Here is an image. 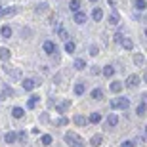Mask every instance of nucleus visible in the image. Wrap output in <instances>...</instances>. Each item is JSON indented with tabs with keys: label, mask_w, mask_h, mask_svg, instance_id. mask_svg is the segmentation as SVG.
<instances>
[{
	"label": "nucleus",
	"mask_w": 147,
	"mask_h": 147,
	"mask_svg": "<svg viewBox=\"0 0 147 147\" xmlns=\"http://www.w3.org/2000/svg\"><path fill=\"white\" fill-rule=\"evenodd\" d=\"M0 10H2V4H0Z\"/></svg>",
	"instance_id": "42"
},
{
	"label": "nucleus",
	"mask_w": 147,
	"mask_h": 147,
	"mask_svg": "<svg viewBox=\"0 0 147 147\" xmlns=\"http://www.w3.org/2000/svg\"><path fill=\"white\" fill-rule=\"evenodd\" d=\"M138 84H140V76L138 75H130L128 78H126V88H138Z\"/></svg>",
	"instance_id": "4"
},
{
	"label": "nucleus",
	"mask_w": 147,
	"mask_h": 147,
	"mask_svg": "<svg viewBox=\"0 0 147 147\" xmlns=\"http://www.w3.org/2000/svg\"><path fill=\"white\" fill-rule=\"evenodd\" d=\"M38 101H40V96H31L29 101H27V109H34Z\"/></svg>",
	"instance_id": "9"
},
{
	"label": "nucleus",
	"mask_w": 147,
	"mask_h": 147,
	"mask_svg": "<svg viewBox=\"0 0 147 147\" xmlns=\"http://www.w3.org/2000/svg\"><path fill=\"white\" fill-rule=\"evenodd\" d=\"M59 38L61 40H69V33H67L65 29H59Z\"/></svg>",
	"instance_id": "33"
},
{
	"label": "nucleus",
	"mask_w": 147,
	"mask_h": 147,
	"mask_svg": "<svg viewBox=\"0 0 147 147\" xmlns=\"http://www.w3.org/2000/svg\"><path fill=\"white\" fill-rule=\"evenodd\" d=\"M88 120H90L92 124H98V122H101V115L99 113H92L90 117H88Z\"/></svg>",
	"instance_id": "17"
},
{
	"label": "nucleus",
	"mask_w": 147,
	"mask_h": 147,
	"mask_svg": "<svg viewBox=\"0 0 147 147\" xmlns=\"http://www.w3.org/2000/svg\"><path fill=\"white\" fill-rule=\"evenodd\" d=\"M134 63H136L138 67H143V63H145V57H143V54H134Z\"/></svg>",
	"instance_id": "14"
},
{
	"label": "nucleus",
	"mask_w": 147,
	"mask_h": 147,
	"mask_svg": "<svg viewBox=\"0 0 147 147\" xmlns=\"http://www.w3.org/2000/svg\"><path fill=\"white\" fill-rule=\"evenodd\" d=\"M69 8H71V11H78L80 10V0H71L69 2Z\"/></svg>",
	"instance_id": "24"
},
{
	"label": "nucleus",
	"mask_w": 147,
	"mask_h": 147,
	"mask_svg": "<svg viewBox=\"0 0 147 147\" xmlns=\"http://www.w3.org/2000/svg\"><path fill=\"white\" fill-rule=\"evenodd\" d=\"M16 8H6V10H0V16L2 17H10V16H13V13H16Z\"/></svg>",
	"instance_id": "18"
},
{
	"label": "nucleus",
	"mask_w": 147,
	"mask_h": 147,
	"mask_svg": "<svg viewBox=\"0 0 147 147\" xmlns=\"http://www.w3.org/2000/svg\"><path fill=\"white\" fill-rule=\"evenodd\" d=\"M145 109H147V107H145V101H142V103L138 105L136 115H138V117H143V115H145Z\"/></svg>",
	"instance_id": "25"
},
{
	"label": "nucleus",
	"mask_w": 147,
	"mask_h": 147,
	"mask_svg": "<svg viewBox=\"0 0 147 147\" xmlns=\"http://www.w3.org/2000/svg\"><path fill=\"white\" fill-rule=\"evenodd\" d=\"M0 59H2V61L10 59V50H8V48H4V46L0 48Z\"/></svg>",
	"instance_id": "20"
},
{
	"label": "nucleus",
	"mask_w": 147,
	"mask_h": 147,
	"mask_svg": "<svg viewBox=\"0 0 147 147\" xmlns=\"http://www.w3.org/2000/svg\"><path fill=\"white\" fill-rule=\"evenodd\" d=\"M6 73H8V75H11V78H19V76H21V73L17 71V69H13V71H10V69H6Z\"/></svg>",
	"instance_id": "30"
},
{
	"label": "nucleus",
	"mask_w": 147,
	"mask_h": 147,
	"mask_svg": "<svg viewBox=\"0 0 147 147\" xmlns=\"http://www.w3.org/2000/svg\"><path fill=\"white\" fill-rule=\"evenodd\" d=\"M90 96H92V99H96V101H99V99H103V90H101V88H94Z\"/></svg>",
	"instance_id": "7"
},
{
	"label": "nucleus",
	"mask_w": 147,
	"mask_h": 147,
	"mask_svg": "<svg viewBox=\"0 0 147 147\" xmlns=\"http://www.w3.org/2000/svg\"><path fill=\"white\" fill-rule=\"evenodd\" d=\"M50 143H52V136H50V134H44L42 136V145H50Z\"/></svg>",
	"instance_id": "31"
},
{
	"label": "nucleus",
	"mask_w": 147,
	"mask_h": 147,
	"mask_svg": "<svg viewBox=\"0 0 147 147\" xmlns=\"http://www.w3.org/2000/svg\"><path fill=\"white\" fill-rule=\"evenodd\" d=\"M113 75H115V67L113 65H105L103 67V76L109 78V76H113Z\"/></svg>",
	"instance_id": "19"
},
{
	"label": "nucleus",
	"mask_w": 147,
	"mask_h": 147,
	"mask_svg": "<svg viewBox=\"0 0 147 147\" xmlns=\"http://www.w3.org/2000/svg\"><path fill=\"white\" fill-rule=\"evenodd\" d=\"M42 50H44V52H46L48 55H54L55 52H57V48H55V44H54V42H50V40H46V42H44Z\"/></svg>",
	"instance_id": "5"
},
{
	"label": "nucleus",
	"mask_w": 147,
	"mask_h": 147,
	"mask_svg": "<svg viewBox=\"0 0 147 147\" xmlns=\"http://www.w3.org/2000/svg\"><path fill=\"white\" fill-rule=\"evenodd\" d=\"M71 147H86V145H84V142H78V143H73Z\"/></svg>",
	"instance_id": "40"
},
{
	"label": "nucleus",
	"mask_w": 147,
	"mask_h": 147,
	"mask_svg": "<svg viewBox=\"0 0 147 147\" xmlns=\"http://www.w3.org/2000/svg\"><path fill=\"white\" fill-rule=\"evenodd\" d=\"M38 84H40V82H36L34 80V78H25V80H21V86H23V90H34V88L38 86Z\"/></svg>",
	"instance_id": "2"
},
{
	"label": "nucleus",
	"mask_w": 147,
	"mask_h": 147,
	"mask_svg": "<svg viewBox=\"0 0 147 147\" xmlns=\"http://www.w3.org/2000/svg\"><path fill=\"white\" fill-rule=\"evenodd\" d=\"M120 44H122V48H124V50H134V42H132V38H128V36H122Z\"/></svg>",
	"instance_id": "6"
},
{
	"label": "nucleus",
	"mask_w": 147,
	"mask_h": 147,
	"mask_svg": "<svg viewBox=\"0 0 147 147\" xmlns=\"http://www.w3.org/2000/svg\"><path fill=\"white\" fill-rule=\"evenodd\" d=\"M120 90H122V84H120L119 80H117V82H111V92H115V94H119Z\"/></svg>",
	"instance_id": "26"
},
{
	"label": "nucleus",
	"mask_w": 147,
	"mask_h": 147,
	"mask_svg": "<svg viewBox=\"0 0 147 147\" xmlns=\"http://www.w3.org/2000/svg\"><path fill=\"white\" fill-rule=\"evenodd\" d=\"M11 115H13V119H21L23 115H25V111H23L21 107H13V111H11Z\"/></svg>",
	"instance_id": "23"
},
{
	"label": "nucleus",
	"mask_w": 147,
	"mask_h": 147,
	"mask_svg": "<svg viewBox=\"0 0 147 147\" xmlns=\"http://www.w3.org/2000/svg\"><path fill=\"white\" fill-rule=\"evenodd\" d=\"M65 124H69V120H67L65 117H61V119L57 120V126H65Z\"/></svg>",
	"instance_id": "36"
},
{
	"label": "nucleus",
	"mask_w": 147,
	"mask_h": 147,
	"mask_svg": "<svg viewBox=\"0 0 147 147\" xmlns=\"http://www.w3.org/2000/svg\"><path fill=\"white\" fill-rule=\"evenodd\" d=\"M86 21V13H84V11H75V23H78V25H82V23Z\"/></svg>",
	"instance_id": "8"
},
{
	"label": "nucleus",
	"mask_w": 147,
	"mask_h": 147,
	"mask_svg": "<svg viewBox=\"0 0 147 147\" xmlns=\"http://www.w3.org/2000/svg\"><path fill=\"white\" fill-rule=\"evenodd\" d=\"M75 50H76V44L73 42V40H65V52L67 54H73Z\"/></svg>",
	"instance_id": "13"
},
{
	"label": "nucleus",
	"mask_w": 147,
	"mask_h": 147,
	"mask_svg": "<svg viewBox=\"0 0 147 147\" xmlns=\"http://www.w3.org/2000/svg\"><path fill=\"white\" fill-rule=\"evenodd\" d=\"M84 90H86V88H84V84H82V82H76V84H75V94H76V96H82V94H84Z\"/></svg>",
	"instance_id": "22"
},
{
	"label": "nucleus",
	"mask_w": 147,
	"mask_h": 147,
	"mask_svg": "<svg viewBox=\"0 0 147 147\" xmlns=\"http://www.w3.org/2000/svg\"><path fill=\"white\" fill-rule=\"evenodd\" d=\"M84 67H86V61L84 59H75V69L76 71H82Z\"/></svg>",
	"instance_id": "27"
},
{
	"label": "nucleus",
	"mask_w": 147,
	"mask_h": 147,
	"mask_svg": "<svg viewBox=\"0 0 147 147\" xmlns=\"http://www.w3.org/2000/svg\"><path fill=\"white\" fill-rule=\"evenodd\" d=\"M134 8L142 11V10H145V8H147V2H145V0H134Z\"/></svg>",
	"instance_id": "16"
},
{
	"label": "nucleus",
	"mask_w": 147,
	"mask_h": 147,
	"mask_svg": "<svg viewBox=\"0 0 147 147\" xmlns=\"http://www.w3.org/2000/svg\"><path fill=\"white\" fill-rule=\"evenodd\" d=\"M90 2H98V0H90Z\"/></svg>",
	"instance_id": "41"
},
{
	"label": "nucleus",
	"mask_w": 147,
	"mask_h": 147,
	"mask_svg": "<svg viewBox=\"0 0 147 147\" xmlns=\"http://www.w3.org/2000/svg\"><path fill=\"white\" fill-rule=\"evenodd\" d=\"M0 34H2L4 38H10V36H11V27H8V25H4V27L0 29Z\"/></svg>",
	"instance_id": "21"
},
{
	"label": "nucleus",
	"mask_w": 147,
	"mask_h": 147,
	"mask_svg": "<svg viewBox=\"0 0 147 147\" xmlns=\"http://www.w3.org/2000/svg\"><path fill=\"white\" fill-rule=\"evenodd\" d=\"M4 140H6V143H16L17 142V134L16 132H8L4 136Z\"/></svg>",
	"instance_id": "12"
},
{
	"label": "nucleus",
	"mask_w": 147,
	"mask_h": 147,
	"mask_svg": "<svg viewBox=\"0 0 147 147\" xmlns=\"http://www.w3.org/2000/svg\"><path fill=\"white\" fill-rule=\"evenodd\" d=\"M98 46H92V48H90V55H98Z\"/></svg>",
	"instance_id": "37"
},
{
	"label": "nucleus",
	"mask_w": 147,
	"mask_h": 147,
	"mask_svg": "<svg viewBox=\"0 0 147 147\" xmlns=\"http://www.w3.org/2000/svg\"><path fill=\"white\" fill-rule=\"evenodd\" d=\"M25 138H27V134H25V132H19V134H17V140H21V142L25 140Z\"/></svg>",
	"instance_id": "38"
},
{
	"label": "nucleus",
	"mask_w": 147,
	"mask_h": 147,
	"mask_svg": "<svg viewBox=\"0 0 147 147\" xmlns=\"http://www.w3.org/2000/svg\"><path fill=\"white\" fill-rule=\"evenodd\" d=\"M90 143H92L94 147H99L101 143H103V136H101V134H96V136H92V140H90Z\"/></svg>",
	"instance_id": "10"
},
{
	"label": "nucleus",
	"mask_w": 147,
	"mask_h": 147,
	"mask_svg": "<svg viewBox=\"0 0 147 147\" xmlns=\"http://www.w3.org/2000/svg\"><path fill=\"white\" fill-rule=\"evenodd\" d=\"M75 124L84 126V124H86V117H82V115H76V117H75Z\"/></svg>",
	"instance_id": "28"
},
{
	"label": "nucleus",
	"mask_w": 147,
	"mask_h": 147,
	"mask_svg": "<svg viewBox=\"0 0 147 147\" xmlns=\"http://www.w3.org/2000/svg\"><path fill=\"white\" fill-rule=\"evenodd\" d=\"M109 23H111V25H117V23H119V16H117V13H113V16L109 17Z\"/></svg>",
	"instance_id": "34"
},
{
	"label": "nucleus",
	"mask_w": 147,
	"mask_h": 147,
	"mask_svg": "<svg viewBox=\"0 0 147 147\" xmlns=\"http://www.w3.org/2000/svg\"><path fill=\"white\" fill-rule=\"evenodd\" d=\"M120 147H136V143L132 142V140H126V142H122V145Z\"/></svg>",
	"instance_id": "35"
},
{
	"label": "nucleus",
	"mask_w": 147,
	"mask_h": 147,
	"mask_svg": "<svg viewBox=\"0 0 147 147\" xmlns=\"http://www.w3.org/2000/svg\"><path fill=\"white\" fill-rule=\"evenodd\" d=\"M107 124H109V126H113V128H115V126H117V124H119V117H117V115H109V117H107Z\"/></svg>",
	"instance_id": "15"
},
{
	"label": "nucleus",
	"mask_w": 147,
	"mask_h": 147,
	"mask_svg": "<svg viewBox=\"0 0 147 147\" xmlns=\"http://www.w3.org/2000/svg\"><path fill=\"white\" fill-rule=\"evenodd\" d=\"M65 142L69 143V145H73V143L82 142V138L78 136V134H75V132H67V134H65Z\"/></svg>",
	"instance_id": "3"
},
{
	"label": "nucleus",
	"mask_w": 147,
	"mask_h": 147,
	"mask_svg": "<svg viewBox=\"0 0 147 147\" xmlns=\"http://www.w3.org/2000/svg\"><path fill=\"white\" fill-rule=\"evenodd\" d=\"M69 105H71V101H63V103H59L57 107H55V109H57V113H63V111H65Z\"/></svg>",
	"instance_id": "29"
},
{
	"label": "nucleus",
	"mask_w": 147,
	"mask_h": 147,
	"mask_svg": "<svg viewBox=\"0 0 147 147\" xmlns=\"http://www.w3.org/2000/svg\"><path fill=\"white\" fill-rule=\"evenodd\" d=\"M92 17H94V21H101V19H103V10H101V8H94Z\"/></svg>",
	"instance_id": "11"
},
{
	"label": "nucleus",
	"mask_w": 147,
	"mask_h": 147,
	"mask_svg": "<svg viewBox=\"0 0 147 147\" xmlns=\"http://www.w3.org/2000/svg\"><path fill=\"white\" fill-rule=\"evenodd\" d=\"M46 10H48V4H46V2H42V4L36 8V13H44Z\"/></svg>",
	"instance_id": "32"
},
{
	"label": "nucleus",
	"mask_w": 147,
	"mask_h": 147,
	"mask_svg": "<svg viewBox=\"0 0 147 147\" xmlns=\"http://www.w3.org/2000/svg\"><path fill=\"white\" fill-rule=\"evenodd\" d=\"M111 107L113 109H128L130 107V99L128 98H115L111 101Z\"/></svg>",
	"instance_id": "1"
},
{
	"label": "nucleus",
	"mask_w": 147,
	"mask_h": 147,
	"mask_svg": "<svg viewBox=\"0 0 147 147\" xmlns=\"http://www.w3.org/2000/svg\"><path fill=\"white\" fill-rule=\"evenodd\" d=\"M120 40H122V34L117 33V34H115V42H120Z\"/></svg>",
	"instance_id": "39"
}]
</instances>
